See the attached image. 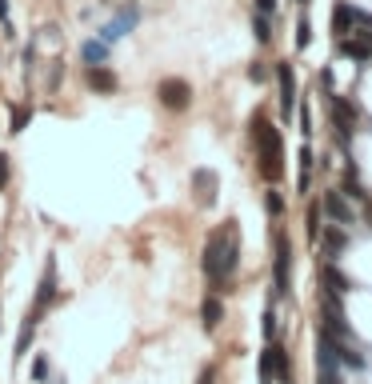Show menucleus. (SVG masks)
I'll return each mask as SVG.
<instances>
[{
	"label": "nucleus",
	"instance_id": "1",
	"mask_svg": "<svg viewBox=\"0 0 372 384\" xmlns=\"http://www.w3.org/2000/svg\"><path fill=\"white\" fill-rule=\"evenodd\" d=\"M204 276H209L212 288H228L232 285V272L241 264V237H236V228L232 221L220 224L209 240H204Z\"/></svg>",
	"mask_w": 372,
	"mask_h": 384
},
{
	"label": "nucleus",
	"instance_id": "2",
	"mask_svg": "<svg viewBox=\"0 0 372 384\" xmlns=\"http://www.w3.org/2000/svg\"><path fill=\"white\" fill-rule=\"evenodd\" d=\"M252 144H257V164H260V176L276 184L280 176H284V141H280V132L268 128L264 120V112L252 116Z\"/></svg>",
	"mask_w": 372,
	"mask_h": 384
},
{
	"label": "nucleus",
	"instance_id": "3",
	"mask_svg": "<svg viewBox=\"0 0 372 384\" xmlns=\"http://www.w3.org/2000/svg\"><path fill=\"white\" fill-rule=\"evenodd\" d=\"M273 264H276L273 296H276V301H284V296L292 292V244H289V232H284V228H276V256H273Z\"/></svg>",
	"mask_w": 372,
	"mask_h": 384
},
{
	"label": "nucleus",
	"instance_id": "4",
	"mask_svg": "<svg viewBox=\"0 0 372 384\" xmlns=\"http://www.w3.org/2000/svg\"><path fill=\"white\" fill-rule=\"evenodd\" d=\"M369 29H372V13L353 8V4H337V8H332V36H337V40L353 36V32H369Z\"/></svg>",
	"mask_w": 372,
	"mask_h": 384
},
{
	"label": "nucleus",
	"instance_id": "5",
	"mask_svg": "<svg viewBox=\"0 0 372 384\" xmlns=\"http://www.w3.org/2000/svg\"><path fill=\"white\" fill-rule=\"evenodd\" d=\"M52 304H56V260L49 256V260H45V272H40V285H36V304L29 308V317L40 324Z\"/></svg>",
	"mask_w": 372,
	"mask_h": 384
},
{
	"label": "nucleus",
	"instance_id": "6",
	"mask_svg": "<svg viewBox=\"0 0 372 384\" xmlns=\"http://www.w3.org/2000/svg\"><path fill=\"white\" fill-rule=\"evenodd\" d=\"M156 96H161V104L168 112H184L193 104V84L180 80V77H164L161 84H156Z\"/></svg>",
	"mask_w": 372,
	"mask_h": 384
},
{
	"label": "nucleus",
	"instance_id": "7",
	"mask_svg": "<svg viewBox=\"0 0 372 384\" xmlns=\"http://www.w3.org/2000/svg\"><path fill=\"white\" fill-rule=\"evenodd\" d=\"M276 80H280V112L292 116V109H296V77H292V64H276Z\"/></svg>",
	"mask_w": 372,
	"mask_h": 384
},
{
	"label": "nucleus",
	"instance_id": "8",
	"mask_svg": "<svg viewBox=\"0 0 372 384\" xmlns=\"http://www.w3.org/2000/svg\"><path fill=\"white\" fill-rule=\"evenodd\" d=\"M136 16H140L136 8H120V16H116L113 24H104V29H100V40H104V45H116V40L136 24Z\"/></svg>",
	"mask_w": 372,
	"mask_h": 384
},
{
	"label": "nucleus",
	"instance_id": "9",
	"mask_svg": "<svg viewBox=\"0 0 372 384\" xmlns=\"http://www.w3.org/2000/svg\"><path fill=\"white\" fill-rule=\"evenodd\" d=\"M332 125L340 128V136L348 141L353 136V128H356V109L344 100V96H332Z\"/></svg>",
	"mask_w": 372,
	"mask_h": 384
},
{
	"label": "nucleus",
	"instance_id": "10",
	"mask_svg": "<svg viewBox=\"0 0 372 384\" xmlns=\"http://www.w3.org/2000/svg\"><path fill=\"white\" fill-rule=\"evenodd\" d=\"M324 212L332 216V221H340V224H348L353 221V208H348V196L340 189H328L324 192Z\"/></svg>",
	"mask_w": 372,
	"mask_h": 384
},
{
	"label": "nucleus",
	"instance_id": "11",
	"mask_svg": "<svg viewBox=\"0 0 372 384\" xmlns=\"http://www.w3.org/2000/svg\"><path fill=\"white\" fill-rule=\"evenodd\" d=\"M340 52H344V56H353V61H369V56H372V36H369V32H353V36H344V40H340Z\"/></svg>",
	"mask_w": 372,
	"mask_h": 384
},
{
	"label": "nucleus",
	"instance_id": "12",
	"mask_svg": "<svg viewBox=\"0 0 372 384\" xmlns=\"http://www.w3.org/2000/svg\"><path fill=\"white\" fill-rule=\"evenodd\" d=\"M220 320H225V301H220L216 292H209L204 304H200V324H204L209 333H216V328H220Z\"/></svg>",
	"mask_w": 372,
	"mask_h": 384
},
{
	"label": "nucleus",
	"instance_id": "13",
	"mask_svg": "<svg viewBox=\"0 0 372 384\" xmlns=\"http://www.w3.org/2000/svg\"><path fill=\"white\" fill-rule=\"evenodd\" d=\"M193 189H196V200H200V205H216V173L196 168V173H193Z\"/></svg>",
	"mask_w": 372,
	"mask_h": 384
},
{
	"label": "nucleus",
	"instance_id": "14",
	"mask_svg": "<svg viewBox=\"0 0 372 384\" xmlns=\"http://www.w3.org/2000/svg\"><path fill=\"white\" fill-rule=\"evenodd\" d=\"M268 352H273V376L276 384H292V365H289V352H284V344H268Z\"/></svg>",
	"mask_w": 372,
	"mask_h": 384
},
{
	"label": "nucleus",
	"instance_id": "15",
	"mask_svg": "<svg viewBox=\"0 0 372 384\" xmlns=\"http://www.w3.org/2000/svg\"><path fill=\"white\" fill-rule=\"evenodd\" d=\"M321 285H324V292H332V296H344V292H348V276H344L337 264H324V269H321Z\"/></svg>",
	"mask_w": 372,
	"mask_h": 384
},
{
	"label": "nucleus",
	"instance_id": "16",
	"mask_svg": "<svg viewBox=\"0 0 372 384\" xmlns=\"http://www.w3.org/2000/svg\"><path fill=\"white\" fill-rule=\"evenodd\" d=\"M88 84H92L97 93H116V77L104 64H92V68H88Z\"/></svg>",
	"mask_w": 372,
	"mask_h": 384
},
{
	"label": "nucleus",
	"instance_id": "17",
	"mask_svg": "<svg viewBox=\"0 0 372 384\" xmlns=\"http://www.w3.org/2000/svg\"><path fill=\"white\" fill-rule=\"evenodd\" d=\"M81 56H84L88 68H92V64H104V61H108V45H104V40H84Z\"/></svg>",
	"mask_w": 372,
	"mask_h": 384
},
{
	"label": "nucleus",
	"instance_id": "18",
	"mask_svg": "<svg viewBox=\"0 0 372 384\" xmlns=\"http://www.w3.org/2000/svg\"><path fill=\"white\" fill-rule=\"evenodd\" d=\"M33 333H36V320L24 317V324H20V336H17V352H13L17 360H24V356H29V340H33Z\"/></svg>",
	"mask_w": 372,
	"mask_h": 384
},
{
	"label": "nucleus",
	"instance_id": "19",
	"mask_svg": "<svg viewBox=\"0 0 372 384\" xmlns=\"http://www.w3.org/2000/svg\"><path fill=\"white\" fill-rule=\"evenodd\" d=\"M308 180H312V152H308V148H300V176H296V189H300V196L308 192Z\"/></svg>",
	"mask_w": 372,
	"mask_h": 384
},
{
	"label": "nucleus",
	"instance_id": "20",
	"mask_svg": "<svg viewBox=\"0 0 372 384\" xmlns=\"http://www.w3.org/2000/svg\"><path fill=\"white\" fill-rule=\"evenodd\" d=\"M268 20H273V16H252V29H257V40H260V45H268V40H273V32H268V29H273V24H268Z\"/></svg>",
	"mask_w": 372,
	"mask_h": 384
},
{
	"label": "nucleus",
	"instance_id": "21",
	"mask_svg": "<svg viewBox=\"0 0 372 384\" xmlns=\"http://www.w3.org/2000/svg\"><path fill=\"white\" fill-rule=\"evenodd\" d=\"M308 45H312V24L300 16V20H296V48H308Z\"/></svg>",
	"mask_w": 372,
	"mask_h": 384
},
{
	"label": "nucleus",
	"instance_id": "22",
	"mask_svg": "<svg viewBox=\"0 0 372 384\" xmlns=\"http://www.w3.org/2000/svg\"><path fill=\"white\" fill-rule=\"evenodd\" d=\"M276 376H273V352L264 349L260 352V384H273Z\"/></svg>",
	"mask_w": 372,
	"mask_h": 384
},
{
	"label": "nucleus",
	"instance_id": "23",
	"mask_svg": "<svg viewBox=\"0 0 372 384\" xmlns=\"http://www.w3.org/2000/svg\"><path fill=\"white\" fill-rule=\"evenodd\" d=\"M324 248H328V256H337L340 248H344V232H337V228H332V232H324Z\"/></svg>",
	"mask_w": 372,
	"mask_h": 384
},
{
	"label": "nucleus",
	"instance_id": "24",
	"mask_svg": "<svg viewBox=\"0 0 372 384\" xmlns=\"http://www.w3.org/2000/svg\"><path fill=\"white\" fill-rule=\"evenodd\" d=\"M33 376L40 384H49V356H36V360H33Z\"/></svg>",
	"mask_w": 372,
	"mask_h": 384
},
{
	"label": "nucleus",
	"instance_id": "25",
	"mask_svg": "<svg viewBox=\"0 0 372 384\" xmlns=\"http://www.w3.org/2000/svg\"><path fill=\"white\" fill-rule=\"evenodd\" d=\"M264 208H268L273 216H280V212H284V200H280V192H268V196H264Z\"/></svg>",
	"mask_w": 372,
	"mask_h": 384
},
{
	"label": "nucleus",
	"instance_id": "26",
	"mask_svg": "<svg viewBox=\"0 0 372 384\" xmlns=\"http://www.w3.org/2000/svg\"><path fill=\"white\" fill-rule=\"evenodd\" d=\"M264 336H268V340L276 336V312H273V308L264 312Z\"/></svg>",
	"mask_w": 372,
	"mask_h": 384
},
{
	"label": "nucleus",
	"instance_id": "27",
	"mask_svg": "<svg viewBox=\"0 0 372 384\" xmlns=\"http://www.w3.org/2000/svg\"><path fill=\"white\" fill-rule=\"evenodd\" d=\"M257 13L260 16H276V0H257Z\"/></svg>",
	"mask_w": 372,
	"mask_h": 384
},
{
	"label": "nucleus",
	"instance_id": "28",
	"mask_svg": "<svg viewBox=\"0 0 372 384\" xmlns=\"http://www.w3.org/2000/svg\"><path fill=\"white\" fill-rule=\"evenodd\" d=\"M308 232L321 237V208H312V221H308Z\"/></svg>",
	"mask_w": 372,
	"mask_h": 384
},
{
	"label": "nucleus",
	"instance_id": "29",
	"mask_svg": "<svg viewBox=\"0 0 372 384\" xmlns=\"http://www.w3.org/2000/svg\"><path fill=\"white\" fill-rule=\"evenodd\" d=\"M24 120H29V112H24V109L13 112V132H20V128H24Z\"/></svg>",
	"mask_w": 372,
	"mask_h": 384
},
{
	"label": "nucleus",
	"instance_id": "30",
	"mask_svg": "<svg viewBox=\"0 0 372 384\" xmlns=\"http://www.w3.org/2000/svg\"><path fill=\"white\" fill-rule=\"evenodd\" d=\"M196 384H216V372H212V368H204V372H200V381Z\"/></svg>",
	"mask_w": 372,
	"mask_h": 384
},
{
	"label": "nucleus",
	"instance_id": "31",
	"mask_svg": "<svg viewBox=\"0 0 372 384\" xmlns=\"http://www.w3.org/2000/svg\"><path fill=\"white\" fill-rule=\"evenodd\" d=\"M4 180H8V157L0 152V184H4Z\"/></svg>",
	"mask_w": 372,
	"mask_h": 384
},
{
	"label": "nucleus",
	"instance_id": "32",
	"mask_svg": "<svg viewBox=\"0 0 372 384\" xmlns=\"http://www.w3.org/2000/svg\"><path fill=\"white\" fill-rule=\"evenodd\" d=\"M364 212H369V216H372V205H369V208H364Z\"/></svg>",
	"mask_w": 372,
	"mask_h": 384
}]
</instances>
